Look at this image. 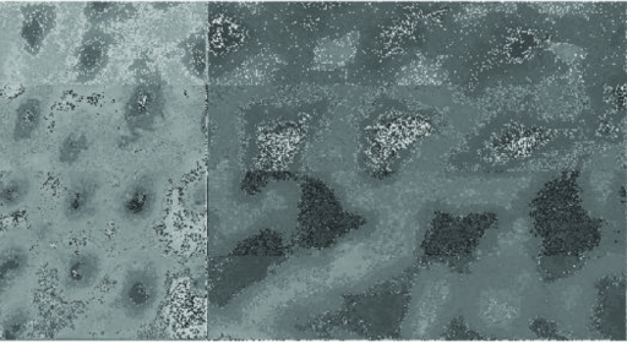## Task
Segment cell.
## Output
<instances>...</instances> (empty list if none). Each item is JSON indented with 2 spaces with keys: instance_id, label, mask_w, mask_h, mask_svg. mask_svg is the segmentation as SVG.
<instances>
[{
  "instance_id": "obj_1",
  "label": "cell",
  "mask_w": 627,
  "mask_h": 343,
  "mask_svg": "<svg viewBox=\"0 0 627 343\" xmlns=\"http://www.w3.org/2000/svg\"><path fill=\"white\" fill-rule=\"evenodd\" d=\"M161 293V277L151 266L129 270L119 290V308L130 320H145L160 304Z\"/></svg>"
},
{
  "instance_id": "obj_2",
  "label": "cell",
  "mask_w": 627,
  "mask_h": 343,
  "mask_svg": "<svg viewBox=\"0 0 627 343\" xmlns=\"http://www.w3.org/2000/svg\"><path fill=\"white\" fill-rule=\"evenodd\" d=\"M167 98L160 81L145 80L136 84L125 101L123 118L132 133L154 129L165 112Z\"/></svg>"
},
{
  "instance_id": "obj_3",
  "label": "cell",
  "mask_w": 627,
  "mask_h": 343,
  "mask_svg": "<svg viewBox=\"0 0 627 343\" xmlns=\"http://www.w3.org/2000/svg\"><path fill=\"white\" fill-rule=\"evenodd\" d=\"M113 45V36L103 29L89 27L84 32L74 64L76 83L90 85L101 78L111 62Z\"/></svg>"
},
{
  "instance_id": "obj_4",
  "label": "cell",
  "mask_w": 627,
  "mask_h": 343,
  "mask_svg": "<svg viewBox=\"0 0 627 343\" xmlns=\"http://www.w3.org/2000/svg\"><path fill=\"white\" fill-rule=\"evenodd\" d=\"M19 37L27 56L37 57L56 31L59 10L54 4L29 3L20 7Z\"/></svg>"
},
{
  "instance_id": "obj_5",
  "label": "cell",
  "mask_w": 627,
  "mask_h": 343,
  "mask_svg": "<svg viewBox=\"0 0 627 343\" xmlns=\"http://www.w3.org/2000/svg\"><path fill=\"white\" fill-rule=\"evenodd\" d=\"M158 206L157 185L150 176H141L123 190L119 196L117 211L119 217L130 225H140L149 221Z\"/></svg>"
},
{
  "instance_id": "obj_6",
  "label": "cell",
  "mask_w": 627,
  "mask_h": 343,
  "mask_svg": "<svg viewBox=\"0 0 627 343\" xmlns=\"http://www.w3.org/2000/svg\"><path fill=\"white\" fill-rule=\"evenodd\" d=\"M101 182L94 174H81L69 184L62 201V214L69 223L90 219L96 210Z\"/></svg>"
},
{
  "instance_id": "obj_7",
  "label": "cell",
  "mask_w": 627,
  "mask_h": 343,
  "mask_svg": "<svg viewBox=\"0 0 627 343\" xmlns=\"http://www.w3.org/2000/svg\"><path fill=\"white\" fill-rule=\"evenodd\" d=\"M103 263L100 255L92 250H81L65 264L63 285L70 292H86L101 280Z\"/></svg>"
},
{
  "instance_id": "obj_8",
  "label": "cell",
  "mask_w": 627,
  "mask_h": 343,
  "mask_svg": "<svg viewBox=\"0 0 627 343\" xmlns=\"http://www.w3.org/2000/svg\"><path fill=\"white\" fill-rule=\"evenodd\" d=\"M46 105L38 96H26L16 106L12 127L15 143L25 144L36 138L45 123Z\"/></svg>"
},
{
  "instance_id": "obj_9",
  "label": "cell",
  "mask_w": 627,
  "mask_h": 343,
  "mask_svg": "<svg viewBox=\"0 0 627 343\" xmlns=\"http://www.w3.org/2000/svg\"><path fill=\"white\" fill-rule=\"evenodd\" d=\"M30 254L20 244H9L0 250V297L12 291L30 268Z\"/></svg>"
},
{
  "instance_id": "obj_10",
  "label": "cell",
  "mask_w": 627,
  "mask_h": 343,
  "mask_svg": "<svg viewBox=\"0 0 627 343\" xmlns=\"http://www.w3.org/2000/svg\"><path fill=\"white\" fill-rule=\"evenodd\" d=\"M83 15L86 24L92 29H103V27L119 23L129 18V8L114 2H89L83 8Z\"/></svg>"
},
{
  "instance_id": "obj_11",
  "label": "cell",
  "mask_w": 627,
  "mask_h": 343,
  "mask_svg": "<svg viewBox=\"0 0 627 343\" xmlns=\"http://www.w3.org/2000/svg\"><path fill=\"white\" fill-rule=\"evenodd\" d=\"M34 190V183L25 174L4 179L0 183V208L12 211L24 205Z\"/></svg>"
},
{
  "instance_id": "obj_12",
  "label": "cell",
  "mask_w": 627,
  "mask_h": 343,
  "mask_svg": "<svg viewBox=\"0 0 627 343\" xmlns=\"http://www.w3.org/2000/svg\"><path fill=\"white\" fill-rule=\"evenodd\" d=\"M91 149L89 135L81 130H74L64 136L58 146L57 161L63 167H74L84 160Z\"/></svg>"
},
{
  "instance_id": "obj_13",
  "label": "cell",
  "mask_w": 627,
  "mask_h": 343,
  "mask_svg": "<svg viewBox=\"0 0 627 343\" xmlns=\"http://www.w3.org/2000/svg\"><path fill=\"white\" fill-rule=\"evenodd\" d=\"M31 325V314L26 308H14L4 315L0 324V336L4 340L15 341L23 339Z\"/></svg>"
}]
</instances>
